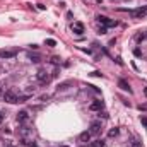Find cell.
<instances>
[{"label": "cell", "instance_id": "7402d4cb", "mask_svg": "<svg viewBox=\"0 0 147 147\" xmlns=\"http://www.w3.org/2000/svg\"><path fill=\"white\" fill-rule=\"evenodd\" d=\"M0 96H2V89H0Z\"/></svg>", "mask_w": 147, "mask_h": 147}, {"label": "cell", "instance_id": "52a82bcc", "mask_svg": "<svg viewBox=\"0 0 147 147\" xmlns=\"http://www.w3.org/2000/svg\"><path fill=\"white\" fill-rule=\"evenodd\" d=\"M28 120H29V113L26 110H22V111L17 113V121H19V123H26Z\"/></svg>", "mask_w": 147, "mask_h": 147}, {"label": "cell", "instance_id": "5bb4252c", "mask_svg": "<svg viewBox=\"0 0 147 147\" xmlns=\"http://www.w3.org/2000/svg\"><path fill=\"white\" fill-rule=\"evenodd\" d=\"M45 45H46V46H57V41L51 39V38H48V39L45 41Z\"/></svg>", "mask_w": 147, "mask_h": 147}, {"label": "cell", "instance_id": "ba28073f", "mask_svg": "<svg viewBox=\"0 0 147 147\" xmlns=\"http://www.w3.org/2000/svg\"><path fill=\"white\" fill-rule=\"evenodd\" d=\"M72 31H74V34H82L84 33V24L82 22H74L72 24Z\"/></svg>", "mask_w": 147, "mask_h": 147}, {"label": "cell", "instance_id": "7c38bea8", "mask_svg": "<svg viewBox=\"0 0 147 147\" xmlns=\"http://www.w3.org/2000/svg\"><path fill=\"white\" fill-rule=\"evenodd\" d=\"M69 86H72V80H65V82H62V84H58V91H65Z\"/></svg>", "mask_w": 147, "mask_h": 147}, {"label": "cell", "instance_id": "ac0fdd59", "mask_svg": "<svg viewBox=\"0 0 147 147\" xmlns=\"http://www.w3.org/2000/svg\"><path fill=\"white\" fill-rule=\"evenodd\" d=\"M132 147H140V142L139 140H132Z\"/></svg>", "mask_w": 147, "mask_h": 147}, {"label": "cell", "instance_id": "ffe728a7", "mask_svg": "<svg viewBox=\"0 0 147 147\" xmlns=\"http://www.w3.org/2000/svg\"><path fill=\"white\" fill-rule=\"evenodd\" d=\"M3 118H5V113H2V111H0V123L3 121Z\"/></svg>", "mask_w": 147, "mask_h": 147}, {"label": "cell", "instance_id": "44dd1931", "mask_svg": "<svg viewBox=\"0 0 147 147\" xmlns=\"http://www.w3.org/2000/svg\"><path fill=\"white\" fill-rule=\"evenodd\" d=\"M144 92H146V96H147V87H146V89H144Z\"/></svg>", "mask_w": 147, "mask_h": 147}, {"label": "cell", "instance_id": "2e32d148", "mask_svg": "<svg viewBox=\"0 0 147 147\" xmlns=\"http://www.w3.org/2000/svg\"><path fill=\"white\" fill-rule=\"evenodd\" d=\"M29 60H31L33 63H38V62H39V57H36V55L33 57V55H31V57H29Z\"/></svg>", "mask_w": 147, "mask_h": 147}, {"label": "cell", "instance_id": "9c48e42d", "mask_svg": "<svg viewBox=\"0 0 147 147\" xmlns=\"http://www.w3.org/2000/svg\"><path fill=\"white\" fill-rule=\"evenodd\" d=\"M103 108H105V103H103V101H92L91 106H89L91 111H101Z\"/></svg>", "mask_w": 147, "mask_h": 147}, {"label": "cell", "instance_id": "603a6c76", "mask_svg": "<svg viewBox=\"0 0 147 147\" xmlns=\"http://www.w3.org/2000/svg\"><path fill=\"white\" fill-rule=\"evenodd\" d=\"M5 147H12V146H5Z\"/></svg>", "mask_w": 147, "mask_h": 147}, {"label": "cell", "instance_id": "30bf717a", "mask_svg": "<svg viewBox=\"0 0 147 147\" xmlns=\"http://www.w3.org/2000/svg\"><path fill=\"white\" fill-rule=\"evenodd\" d=\"M118 87H120L121 91H128V92H130V86H128V82H127L125 79H120V80H118Z\"/></svg>", "mask_w": 147, "mask_h": 147}, {"label": "cell", "instance_id": "9a60e30c", "mask_svg": "<svg viewBox=\"0 0 147 147\" xmlns=\"http://www.w3.org/2000/svg\"><path fill=\"white\" fill-rule=\"evenodd\" d=\"M118 134H120V130H118V128H111V130H110V134H108V135H110V137H116Z\"/></svg>", "mask_w": 147, "mask_h": 147}, {"label": "cell", "instance_id": "3957f363", "mask_svg": "<svg viewBox=\"0 0 147 147\" xmlns=\"http://www.w3.org/2000/svg\"><path fill=\"white\" fill-rule=\"evenodd\" d=\"M101 130H103V125H101V121H99V120L91 121V125H89V134H91V135H99V134H101Z\"/></svg>", "mask_w": 147, "mask_h": 147}, {"label": "cell", "instance_id": "7a4b0ae2", "mask_svg": "<svg viewBox=\"0 0 147 147\" xmlns=\"http://www.w3.org/2000/svg\"><path fill=\"white\" fill-rule=\"evenodd\" d=\"M2 98H3V101H7V103H10V105L19 103V96H17L14 91H5V92L2 94Z\"/></svg>", "mask_w": 147, "mask_h": 147}, {"label": "cell", "instance_id": "277c9868", "mask_svg": "<svg viewBox=\"0 0 147 147\" xmlns=\"http://www.w3.org/2000/svg\"><path fill=\"white\" fill-rule=\"evenodd\" d=\"M96 19H98V22L99 24H103V28H113V26H116V21H111V19H108L106 16H96Z\"/></svg>", "mask_w": 147, "mask_h": 147}, {"label": "cell", "instance_id": "4fadbf2b", "mask_svg": "<svg viewBox=\"0 0 147 147\" xmlns=\"http://www.w3.org/2000/svg\"><path fill=\"white\" fill-rule=\"evenodd\" d=\"M89 147H105V140H94V142H91L89 144Z\"/></svg>", "mask_w": 147, "mask_h": 147}, {"label": "cell", "instance_id": "e0dca14e", "mask_svg": "<svg viewBox=\"0 0 147 147\" xmlns=\"http://www.w3.org/2000/svg\"><path fill=\"white\" fill-rule=\"evenodd\" d=\"M140 123H142V125L147 128V116H140Z\"/></svg>", "mask_w": 147, "mask_h": 147}, {"label": "cell", "instance_id": "cb8c5ba5", "mask_svg": "<svg viewBox=\"0 0 147 147\" xmlns=\"http://www.w3.org/2000/svg\"><path fill=\"white\" fill-rule=\"evenodd\" d=\"M146 34H147V33H146Z\"/></svg>", "mask_w": 147, "mask_h": 147}, {"label": "cell", "instance_id": "d6986e66", "mask_svg": "<svg viewBox=\"0 0 147 147\" xmlns=\"http://www.w3.org/2000/svg\"><path fill=\"white\" fill-rule=\"evenodd\" d=\"M58 62H60V58H58V57H53V58H51V63H58Z\"/></svg>", "mask_w": 147, "mask_h": 147}, {"label": "cell", "instance_id": "5b68a950", "mask_svg": "<svg viewBox=\"0 0 147 147\" xmlns=\"http://www.w3.org/2000/svg\"><path fill=\"white\" fill-rule=\"evenodd\" d=\"M17 55V50H0V58L3 60H10Z\"/></svg>", "mask_w": 147, "mask_h": 147}, {"label": "cell", "instance_id": "8992f818", "mask_svg": "<svg viewBox=\"0 0 147 147\" xmlns=\"http://www.w3.org/2000/svg\"><path fill=\"white\" fill-rule=\"evenodd\" d=\"M36 79L41 82V84H46V82H50V75H48V72L46 70H38V74H36Z\"/></svg>", "mask_w": 147, "mask_h": 147}, {"label": "cell", "instance_id": "8fae6325", "mask_svg": "<svg viewBox=\"0 0 147 147\" xmlns=\"http://www.w3.org/2000/svg\"><path fill=\"white\" fill-rule=\"evenodd\" d=\"M91 140V134H89V130H86V132H82L80 135H79V142H89Z\"/></svg>", "mask_w": 147, "mask_h": 147}, {"label": "cell", "instance_id": "6da1fadb", "mask_svg": "<svg viewBox=\"0 0 147 147\" xmlns=\"http://www.w3.org/2000/svg\"><path fill=\"white\" fill-rule=\"evenodd\" d=\"M130 16H132V19H142V17H146L147 16V5L132 9V10H130Z\"/></svg>", "mask_w": 147, "mask_h": 147}]
</instances>
